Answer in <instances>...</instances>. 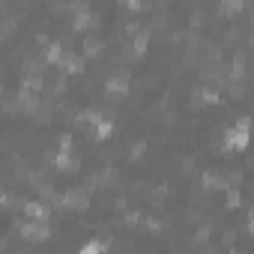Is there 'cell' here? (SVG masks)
Wrapping results in <instances>:
<instances>
[{
    "label": "cell",
    "instance_id": "6da1fadb",
    "mask_svg": "<svg viewBox=\"0 0 254 254\" xmlns=\"http://www.w3.org/2000/svg\"><path fill=\"white\" fill-rule=\"evenodd\" d=\"M248 129H251L248 114H239L236 123L227 126L221 135V153H245L248 150Z\"/></svg>",
    "mask_w": 254,
    "mask_h": 254
},
{
    "label": "cell",
    "instance_id": "7a4b0ae2",
    "mask_svg": "<svg viewBox=\"0 0 254 254\" xmlns=\"http://www.w3.org/2000/svg\"><path fill=\"white\" fill-rule=\"evenodd\" d=\"M51 200H54L57 209H66V212H87L90 209V191H87V186H72L66 191H54Z\"/></svg>",
    "mask_w": 254,
    "mask_h": 254
},
{
    "label": "cell",
    "instance_id": "3957f363",
    "mask_svg": "<svg viewBox=\"0 0 254 254\" xmlns=\"http://www.w3.org/2000/svg\"><path fill=\"white\" fill-rule=\"evenodd\" d=\"M69 12H72V18H69V27L72 30H96L102 21H99V15L93 12V6L90 3H84V0H75V3H69Z\"/></svg>",
    "mask_w": 254,
    "mask_h": 254
},
{
    "label": "cell",
    "instance_id": "277c9868",
    "mask_svg": "<svg viewBox=\"0 0 254 254\" xmlns=\"http://www.w3.org/2000/svg\"><path fill=\"white\" fill-rule=\"evenodd\" d=\"M102 90H105L108 99H126V96H132V72H129V69L111 72V75L105 78Z\"/></svg>",
    "mask_w": 254,
    "mask_h": 254
},
{
    "label": "cell",
    "instance_id": "5b68a950",
    "mask_svg": "<svg viewBox=\"0 0 254 254\" xmlns=\"http://www.w3.org/2000/svg\"><path fill=\"white\" fill-rule=\"evenodd\" d=\"M150 42H153V27H141L135 36H129V42H126L123 48V57L126 60H135V57H144L150 51Z\"/></svg>",
    "mask_w": 254,
    "mask_h": 254
},
{
    "label": "cell",
    "instance_id": "8992f818",
    "mask_svg": "<svg viewBox=\"0 0 254 254\" xmlns=\"http://www.w3.org/2000/svg\"><path fill=\"white\" fill-rule=\"evenodd\" d=\"M51 221H21L18 224V236L24 239V242H48L51 239Z\"/></svg>",
    "mask_w": 254,
    "mask_h": 254
},
{
    "label": "cell",
    "instance_id": "52a82bcc",
    "mask_svg": "<svg viewBox=\"0 0 254 254\" xmlns=\"http://www.w3.org/2000/svg\"><path fill=\"white\" fill-rule=\"evenodd\" d=\"M221 102H224V96H221V90L212 87V84H209V87L200 84V87L191 90V105H194V108H206V105L215 108V105H221Z\"/></svg>",
    "mask_w": 254,
    "mask_h": 254
},
{
    "label": "cell",
    "instance_id": "ba28073f",
    "mask_svg": "<svg viewBox=\"0 0 254 254\" xmlns=\"http://www.w3.org/2000/svg\"><path fill=\"white\" fill-rule=\"evenodd\" d=\"M57 72H60V75H84V72H87V60H84L78 51H66L63 60L57 63Z\"/></svg>",
    "mask_w": 254,
    "mask_h": 254
},
{
    "label": "cell",
    "instance_id": "9c48e42d",
    "mask_svg": "<svg viewBox=\"0 0 254 254\" xmlns=\"http://www.w3.org/2000/svg\"><path fill=\"white\" fill-rule=\"evenodd\" d=\"M21 212H24L27 221H51V206L45 200H24Z\"/></svg>",
    "mask_w": 254,
    "mask_h": 254
},
{
    "label": "cell",
    "instance_id": "30bf717a",
    "mask_svg": "<svg viewBox=\"0 0 254 254\" xmlns=\"http://www.w3.org/2000/svg\"><path fill=\"white\" fill-rule=\"evenodd\" d=\"M90 132H93V141H96V144H105V141H111V138H114L117 123H114V117H111V114H105V117L93 126V129H90Z\"/></svg>",
    "mask_w": 254,
    "mask_h": 254
},
{
    "label": "cell",
    "instance_id": "8fae6325",
    "mask_svg": "<svg viewBox=\"0 0 254 254\" xmlns=\"http://www.w3.org/2000/svg\"><path fill=\"white\" fill-rule=\"evenodd\" d=\"M51 168L54 171H60V174H72V171H78L81 168V156H75V153H54V159H51Z\"/></svg>",
    "mask_w": 254,
    "mask_h": 254
},
{
    "label": "cell",
    "instance_id": "7c38bea8",
    "mask_svg": "<svg viewBox=\"0 0 254 254\" xmlns=\"http://www.w3.org/2000/svg\"><path fill=\"white\" fill-rule=\"evenodd\" d=\"M102 51H105V39L96 36V33H87L84 42H81V51H78V54H81L84 60H90V57H99Z\"/></svg>",
    "mask_w": 254,
    "mask_h": 254
},
{
    "label": "cell",
    "instance_id": "4fadbf2b",
    "mask_svg": "<svg viewBox=\"0 0 254 254\" xmlns=\"http://www.w3.org/2000/svg\"><path fill=\"white\" fill-rule=\"evenodd\" d=\"M63 54H66V45L60 42V39H51L45 48H42V63L45 66H54L57 69V63L63 60Z\"/></svg>",
    "mask_w": 254,
    "mask_h": 254
},
{
    "label": "cell",
    "instance_id": "5bb4252c",
    "mask_svg": "<svg viewBox=\"0 0 254 254\" xmlns=\"http://www.w3.org/2000/svg\"><path fill=\"white\" fill-rule=\"evenodd\" d=\"M78 254H111V242H105V239H84L81 242V248H78Z\"/></svg>",
    "mask_w": 254,
    "mask_h": 254
},
{
    "label": "cell",
    "instance_id": "9a60e30c",
    "mask_svg": "<svg viewBox=\"0 0 254 254\" xmlns=\"http://www.w3.org/2000/svg\"><path fill=\"white\" fill-rule=\"evenodd\" d=\"M239 206H242V191L233 189V186H227L224 189V212H236Z\"/></svg>",
    "mask_w": 254,
    "mask_h": 254
},
{
    "label": "cell",
    "instance_id": "2e32d148",
    "mask_svg": "<svg viewBox=\"0 0 254 254\" xmlns=\"http://www.w3.org/2000/svg\"><path fill=\"white\" fill-rule=\"evenodd\" d=\"M242 9H248V3L245 0H221L218 3V15H236V12H242Z\"/></svg>",
    "mask_w": 254,
    "mask_h": 254
},
{
    "label": "cell",
    "instance_id": "e0dca14e",
    "mask_svg": "<svg viewBox=\"0 0 254 254\" xmlns=\"http://www.w3.org/2000/svg\"><path fill=\"white\" fill-rule=\"evenodd\" d=\"M72 147H75V135H72V132H63V135L57 138V150H60V153H72Z\"/></svg>",
    "mask_w": 254,
    "mask_h": 254
},
{
    "label": "cell",
    "instance_id": "ac0fdd59",
    "mask_svg": "<svg viewBox=\"0 0 254 254\" xmlns=\"http://www.w3.org/2000/svg\"><path fill=\"white\" fill-rule=\"evenodd\" d=\"M123 9H129V12H144L147 3H141V0H129V3H123Z\"/></svg>",
    "mask_w": 254,
    "mask_h": 254
},
{
    "label": "cell",
    "instance_id": "d6986e66",
    "mask_svg": "<svg viewBox=\"0 0 254 254\" xmlns=\"http://www.w3.org/2000/svg\"><path fill=\"white\" fill-rule=\"evenodd\" d=\"M0 96H3V84H0Z\"/></svg>",
    "mask_w": 254,
    "mask_h": 254
}]
</instances>
